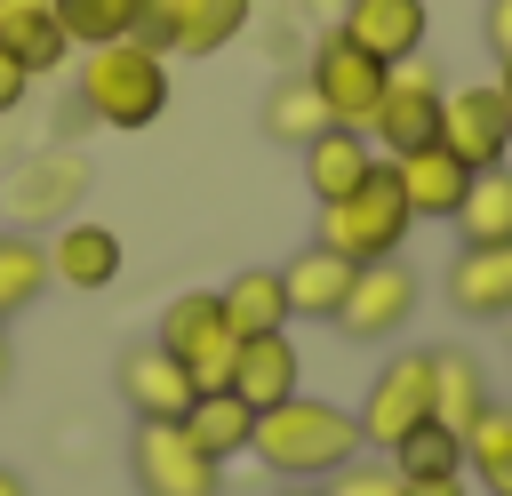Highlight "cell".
<instances>
[{
  "label": "cell",
  "mask_w": 512,
  "mask_h": 496,
  "mask_svg": "<svg viewBox=\"0 0 512 496\" xmlns=\"http://www.w3.org/2000/svg\"><path fill=\"white\" fill-rule=\"evenodd\" d=\"M384 72H392V64H376V56L352 48L344 32H328V40L312 48V64H304L328 128H368V112H376V96H384Z\"/></svg>",
  "instance_id": "obj_10"
},
{
  "label": "cell",
  "mask_w": 512,
  "mask_h": 496,
  "mask_svg": "<svg viewBox=\"0 0 512 496\" xmlns=\"http://www.w3.org/2000/svg\"><path fill=\"white\" fill-rule=\"evenodd\" d=\"M112 384H120V408L136 424H184V408L200 400V384L184 376V360L160 352V344H128L120 368H112Z\"/></svg>",
  "instance_id": "obj_14"
},
{
  "label": "cell",
  "mask_w": 512,
  "mask_h": 496,
  "mask_svg": "<svg viewBox=\"0 0 512 496\" xmlns=\"http://www.w3.org/2000/svg\"><path fill=\"white\" fill-rule=\"evenodd\" d=\"M272 496H328V488H320V480H280Z\"/></svg>",
  "instance_id": "obj_35"
},
{
  "label": "cell",
  "mask_w": 512,
  "mask_h": 496,
  "mask_svg": "<svg viewBox=\"0 0 512 496\" xmlns=\"http://www.w3.org/2000/svg\"><path fill=\"white\" fill-rule=\"evenodd\" d=\"M488 408H496V400H488L480 360H472L464 344H440V352H432V416H440L448 432H472Z\"/></svg>",
  "instance_id": "obj_23"
},
{
  "label": "cell",
  "mask_w": 512,
  "mask_h": 496,
  "mask_svg": "<svg viewBox=\"0 0 512 496\" xmlns=\"http://www.w3.org/2000/svg\"><path fill=\"white\" fill-rule=\"evenodd\" d=\"M248 456H256L264 472H280V480H328L336 464H352V456H360V424H352V408H336V400L288 392L280 408H264V416H256Z\"/></svg>",
  "instance_id": "obj_2"
},
{
  "label": "cell",
  "mask_w": 512,
  "mask_h": 496,
  "mask_svg": "<svg viewBox=\"0 0 512 496\" xmlns=\"http://www.w3.org/2000/svg\"><path fill=\"white\" fill-rule=\"evenodd\" d=\"M384 456H392L400 488H456V480H464V432H448L440 416H424V424H416L408 440H392Z\"/></svg>",
  "instance_id": "obj_22"
},
{
  "label": "cell",
  "mask_w": 512,
  "mask_h": 496,
  "mask_svg": "<svg viewBox=\"0 0 512 496\" xmlns=\"http://www.w3.org/2000/svg\"><path fill=\"white\" fill-rule=\"evenodd\" d=\"M296 160H304V192L328 208V200H344V192H352V184H360V176H368L384 152H376L360 128H320V136H312Z\"/></svg>",
  "instance_id": "obj_20"
},
{
  "label": "cell",
  "mask_w": 512,
  "mask_h": 496,
  "mask_svg": "<svg viewBox=\"0 0 512 496\" xmlns=\"http://www.w3.org/2000/svg\"><path fill=\"white\" fill-rule=\"evenodd\" d=\"M8 376H16V344H8V328H0V392H8Z\"/></svg>",
  "instance_id": "obj_36"
},
{
  "label": "cell",
  "mask_w": 512,
  "mask_h": 496,
  "mask_svg": "<svg viewBox=\"0 0 512 496\" xmlns=\"http://www.w3.org/2000/svg\"><path fill=\"white\" fill-rule=\"evenodd\" d=\"M416 232V216H408V200H400V176H392V160H376L344 200H328L320 208V248H336L344 264H384V256H400V240Z\"/></svg>",
  "instance_id": "obj_3"
},
{
  "label": "cell",
  "mask_w": 512,
  "mask_h": 496,
  "mask_svg": "<svg viewBox=\"0 0 512 496\" xmlns=\"http://www.w3.org/2000/svg\"><path fill=\"white\" fill-rule=\"evenodd\" d=\"M352 272H360V264H344L336 248L304 240V248L280 264V288H288V320H336V304H344Z\"/></svg>",
  "instance_id": "obj_19"
},
{
  "label": "cell",
  "mask_w": 512,
  "mask_h": 496,
  "mask_svg": "<svg viewBox=\"0 0 512 496\" xmlns=\"http://www.w3.org/2000/svg\"><path fill=\"white\" fill-rule=\"evenodd\" d=\"M352 48H368L376 64H400V56H424V32H432V8L424 0H344V24H336Z\"/></svg>",
  "instance_id": "obj_17"
},
{
  "label": "cell",
  "mask_w": 512,
  "mask_h": 496,
  "mask_svg": "<svg viewBox=\"0 0 512 496\" xmlns=\"http://www.w3.org/2000/svg\"><path fill=\"white\" fill-rule=\"evenodd\" d=\"M0 48H8L32 80H48V72L72 64V40H64V24H56L48 0H0Z\"/></svg>",
  "instance_id": "obj_21"
},
{
  "label": "cell",
  "mask_w": 512,
  "mask_h": 496,
  "mask_svg": "<svg viewBox=\"0 0 512 496\" xmlns=\"http://www.w3.org/2000/svg\"><path fill=\"white\" fill-rule=\"evenodd\" d=\"M416 296H424V280H416L400 256L360 264L352 288H344V304H336V328H344L352 344H384V336H400V328L416 320Z\"/></svg>",
  "instance_id": "obj_11"
},
{
  "label": "cell",
  "mask_w": 512,
  "mask_h": 496,
  "mask_svg": "<svg viewBox=\"0 0 512 496\" xmlns=\"http://www.w3.org/2000/svg\"><path fill=\"white\" fill-rule=\"evenodd\" d=\"M328 128V112H320V96H312V80H280L272 96H264V136L272 144H288V152H304L312 136Z\"/></svg>",
  "instance_id": "obj_30"
},
{
  "label": "cell",
  "mask_w": 512,
  "mask_h": 496,
  "mask_svg": "<svg viewBox=\"0 0 512 496\" xmlns=\"http://www.w3.org/2000/svg\"><path fill=\"white\" fill-rule=\"evenodd\" d=\"M224 392H240V400H248L256 416H264V408H280L288 392H304V360H296L288 328L240 336V352H232V376H224Z\"/></svg>",
  "instance_id": "obj_16"
},
{
  "label": "cell",
  "mask_w": 512,
  "mask_h": 496,
  "mask_svg": "<svg viewBox=\"0 0 512 496\" xmlns=\"http://www.w3.org/2000/svg\"><path fill=\"white\" fill-rule=\"evenodd\" d=\"M456 240L472 248V240H512V160H496V168H472V184H464V200H456Z\"/></svg>",
  "instance_id": "obj_26"
},
{
  "label": "cell",
  "mask_w": 512,
  "mask_h": 496,
  "mask_svg": "<svg viewBox=\"0 0 512 496\" xmlns=\"http://www.w3.org/2000/svg\"><path fill=\"white\" fill-rule=\"evenodd\" d=\"M448 312L464 320H512V240H472L448 256Z\"/></svg>",
  "instance_id": "obj_15"
},
{
  "label": "cell",
  "mask_w": 512,
  "mask_h": 496,
  "mask_svg": "<svg viewBox=\"0 0 512 496\" xmlns=\"http://www.w3.org/2000/svg\"><path fill=\"white\" fill-rule=\"evenodd\" d=\"M432 144H448L464 168L512 160V104H504V88L496 80L488 88H440V136Z\"/></svg>",
  "instance_id": "obj_12"
},
{
  "label": "cell",
  "mask_w": 512,
  "mask_h": 496,
  "mask_svg": "<svg viewBox=\"0 0 512 496\" xmlns=\"http://www.w3.org/2000/svg\"><path fill=\"white\" fill-rule=\"evenodd\" d=\"M256 0H144L136 40H152L160 56H216L248 32Z\"/></svg>",
  "instance_id": "obj_9"
},
{
  "label": "cell",
  "mask_w": 512,
  "mask_h": 496,
  "mask_svg": "<svg viewBox=\"0 0 512 496\" xmlns=\"http://www.w3.org/2000/svg\"><path fill=\"white\" fill-rule=\"evenodd\" d=\"M184 440L200 448V456H216V464H232V456H248V440H256V408L240 400V392H200L192 408H184Z\"/></svg>",
  "instance_id": "obj_24"
},
{
  "label": "cell",
  "mask_w": 512,
  "mask_h": 496,
  "mask_svg": "<svg viewBox=\"0 0 512 496\" xmlns=\"http://www.w3.org/2000/svg\"><path fill=\"white\" fill-rule=\"evenodd\" d=\"M40 248H48V288H72V296H104L128 264V248L104 216H64Z\"/></svg>",
  "instance_id": "obj_13"
},
{
  "label": "cell",
  "mask_w": 512,
  "mask_h": 496,
  "mask_svg": "<svg viewBox=\"0 0 512 496\" xmlns=\"http://www.w3.org/2000/svg\"><path fill=\"white\" fill-rule=\"evenodd\" d=\"M40 296H48V248H40V232H0V328L24 320Z\"/></svg>",
  "instance_id": "obj_27"
},
{
  "label": "cell",
  "mask_w": 512,
  "mask_h": 496,
  "mask_svg": "<svg viewBox=\"0 0 512 496\" xmlns=\"http://www.w3.org/2000/svg\"><path fill=\"white\" fill-rule=\"evenodd\" d=\"M320 488H328V496H400V472H392V456L360 448V456H352V464H336Z\"/></svg>",
  "instance_id": "obj_31"
},
{
  "label": "cell",
  "mask_w": 512,
  "mask_h": 496,
  "mask_svg": "<svg viewBox=\"0 0 512 496\" xmlns=\"http://www.w3.org/2000/svg\"><path fill=\"white\" fill-rule=\"evenodd\" d=\"M232 336H264V328H288V288H280V264H248L216 288Z\"/></svg>",
  "instance_id": "obj_25"
},
{
  "label": "cell",
  "mask_w": 512,
  "mask_h": 496,
  "mask_svg": "<svg viewBox=\"0 0 512 496\" xmlns=\"http://www.w3.org/2000/svg\"><path fill=\"white\" fill-rule=\"evenodd\" d=\"M424 416H432V352H392V360L368 376L360 408H352L360 448H376V456H384L392 440H408Z\"/></svg>",
  "instance_id": "obj_7"
},
{
  "label": "cell",
  "mask_w": 512,
  "mask_h": 496,
  "mask_svg": "<svg viewBox=\"0 0 512 496\" xmlns=\"http://www.w3.org/2000/svg\"><path fill=\"white\" fill-rule=\"evenodd\" d=\"M128 480L136 496H224V464L184 440V424H136L128 432Z\"/></svg>",
  "instance_id": "obj_8"
},
{
  "label": "cell",
  "mask_w": 512,
  "mask_h": 496,
  "mask_svg": "<svg viewBox=\"0 0 512 496\" xmlns=\"http://www.w3.org/2000/svg\"><path fill=\"white\" fill-rule=\"evenodd\" d=\"M72 104L96 128L136 136V128H152L168 112V56L152 40H136V32L128 40H104V48H80L72 56Z\"/></svg>",
  "instance_id": "obj_1"
},
{
  "label": "cell",
  "mask_w": 512,
  "mask_h": 496,
  "mask_svg": "<svg viewBox=\"0 0 512 496\" xmlns=\"http://www.w3.org/2000/svg\"><path fill=\"white\" fill-rule=\"evenodd\" d=\"M480 40H488L496 64L512 56V0H488V8H480Z\"/></svg>",
  "instance_id": "obj_33"
},
{
  "label": "cell",
  "mask_w": 512,
  "mask_h": 496,
  "mask_svg": "<svg viewBox=\"0 0 512 496\" xmlns=\"http://www.w3.org/2000/svg\"><path fill=\"white\" fill-rule=\"evenodd\" d=\"M464 480H480V496H512V408H488L464 432Z\"/></svg>",
  "instance_id": "obj_28"
},
{
  "label": "cell",
  "mask_w": 512,
  "mask_h": 496,
  "mask_svg": "<svg viewBox=\"0 0 512 496\" xmlns=\"http://www.w3.org/2000/svg\"><path fill=\"white\" fill-rule=\"evenodd\" d=\"M152 344H160V352H176V360H184V376H192L200 392H216V384L232 376V352H240V336H232V320H224L216 288H184V296H168V304H160Z\"/></svg>",
  "instance_id": "obj_5"
},
{
  "label": "cell",
  "mask_w": 512,
  "mask_h": 496,
  "mask_svg": "<svg viewBox=\"0 0 512 496\" xmlns=\"http://www.w3.org/2000/svg\"><path fill=\"white\" fill-rule=\"evenodd\" d=\"M440 72L424 64V56H400L392 72H384V96H376V112H368V144L384 152V160H400V152H416V144H432L440 136Z\"/></svg>",
  "instance_id": "obj_6"
},
{
  "label": "cell",
  "mask_w": 512,
  "mask_h": 496,
  "mask_svg": "<svg viewBox=\"0 0 512 496\" xmlns=\"http://www.w3.org/2000/svg\"><path fill=\"white\" fill-rule=\"evenodd\" d=\"M496 88H504V104H512V56H504V64H496Z\"/></svg>",
  "instance_id": "obj_37"
},
{
  "label": "cell",
  "mask_w": 512,
  "mask_h": 496,
  "mask_svg": "<svg viewBox=\"0 0 512 496\" xmlns=\"http://www.w3.org/2000/svg\"><path fill=\"white\" fill-rule=\"evenodd\" d=\"M88 184H96L88 152L48 144V152H32V160L8 168V184H0V216H8V232H56L64 216L88 208Z\"/></svg>",
  "instance_id": "obj_4"
},
{
  "label": "cell",
  "mask_w": 512,
  "mask_h": 496,
  "mask_svg": "<svg viewBox=\"0 0 512 496\" xmlns=\"http://www.w3.org/2000/svg\"><path fill=\"white\" fill-rule=\"evenodd\" d=\"M48 8H56L64 40H72V56L80 48H104V40H128L136 16H144V0H48Z\"/></svg>",
  "instance_id": "obj_29"
},
{
  "label": "cell",
  "mask_w": 512,
  "mask_h": 496,
  "mask_svg": "<svg viewBox=\"0 0 512 496\" xmlns=\"http://www.w3.org/2000/svg\"><path fill=\"white\" fill-rule=\"evenodd\" d=\"M0 496H32V480H24L16 464H0Z\"/></svg>",
  "instance_id": "obj_34"
},
{
  "label": "cell",
  "mask_w": 512,
  "mask_h": 496,
  "mask_svg": "<svg viewBox=\"0 0 512 496\" xmlns=\"http://www.w3.org/2000/svg\"><path fill=\"white\" fill-rule=\"evenodd\" d=\"M24 104H32V72L0 48V120H8V112H24Z\"/></svg>",
  "instance_id": "obj_32"
},
{
  "label": "cell",
  "mask_w": 512,
  "mask_h": 496,
  "mask_svg": "<svg viewBox=\"0 0 512 496\" xmlns=\"http://www.w3.org/2000/svg\"><path fill=\"white\" fill-rule=\"evenodd\" d=\"M392 176H400V200H408L416 224H448L456 200H464V184H472V168H464L448 144H416V152H400Z\"/></svg>",
  "instance_id": "obj_18"
}]
</instances>
